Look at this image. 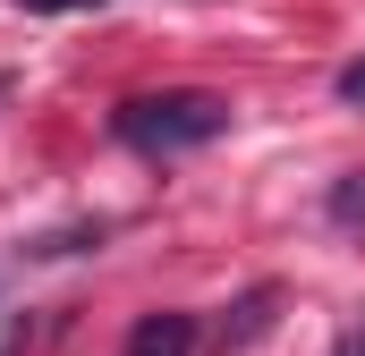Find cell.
I'll list each match as a JSON object with an SVG mask.
<instances>
[{"label":"cell","instance_id":"obj_6","mask_svg":"<svg viewBox=\"0 0 365 356\" xmlns=\"http://www.w3.org/2000/svg\"><path fill=\"white\" fill-rule=\"evenodd\" d=\"M331 356H365V314H349V323H340V340H331Z\"/></svg>","mask_w":365,"mask_h":356},{"label":"cell","instance_id":"obj_5","mask_svg":"<svg viewBox=\"0 0 365 356\" xmlns=\"http://www.w3.org/2000/svg\"><path fill=\"white\" fill-rule=\"evenodd\" d=\"M331 85H340V102H357V110H365V60H349V68H340Z\"/></svg>","mask_w":365,"mask_h":356},{"label":"cell","instance_id":"obj_1","mask_svg":"<svg viewBox=\"0 0 365 356\" xmlns=\"http://www.w3.org/2000/svg\"><path fill=\"white\" fill-rule=\"evenodd\" d=\"M221 127H230V93H204V85L136 93V102H119V110H110V136H119L128 153H153V162H170V153H195V145H212Z\"/></svg>","mask_w":365,"mask_h":356},{"label":"cell","instance_id":"obj_8","mask_svg":"<svg viewBox=\"0 0 365 356\" xmlns=\"http://www.w3.org/2000/svg\"><path fill=\"white\" fill-rule=\"evenodd\" d=\"M0 102H9V77H0Z\"/></svg>","mask_w":365,"mask_h":356},{"label":"cell","instance_id":"obj_3","mask_svg":"<svg viewBox=\"0 0 365 356\" xmlns=\"http://www.w3.org/2000/svg\"><path fill=\"white\" fill-rule=\"evenodd\" d=\"M272 314H280V288H247V297L230 305V323H221V340H212V348H221V356L255 348V340L272 331Z\"/></svg>","mask_w":365,"mask_h":356},{"label":"cell","instance_id":"obj_9","mask_svg":"<svg viewBox=\"0 0 365 356\" xmlns=\"http://www.w3.org/2000/svg\"><path fill=\"white\" fill-rule=\"evenodd\" d=\"M9 356H17V348H9Z\"/></svg>","mask_w":365,"mask_h":356},{"label":"cell","instance_id":"obj_4","mask_svg":"<svg viewBox=\"0 0 365 356\" xmlns=\"http://www.w3.org/2000/svg\"><path fill=\"white\" fill-rule=\"evenodd\" d=\"M323 212H331V229H349V238H365V170L331 178V195H323Z\"/></svg>","mask_w":365,"mask_h":356},{"label":"cell","instance_id":"obj_2","mask_svg":"<svg viewBox=\"0 0 365 356\" xmlns=\"http://www.w3.org/2000/svg\"><path fill=\"white\" fill-rule=\"evenodd\" d=\"M195 314H136V331H128V348L119 356H195Z\"/></svg>","mask_w":365,"mask_h":356},{"label":"cell","instance_id":"obj_7","mask_svg":"<svg viewBox=\"0 0 365 356\" xmlns=\"http://www.w3.org/2000/svg\"><path fill=\"white\" fill-rule=\"evenodd\" d=\"M26 9H77V0H26Z\"/></svg>","mask_w":365,"mask_h":356}]
</instances>
